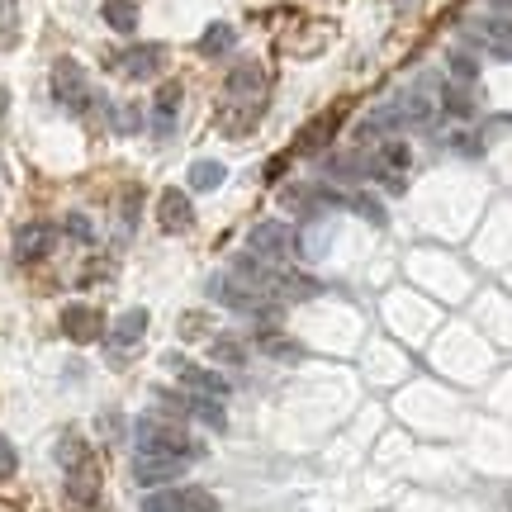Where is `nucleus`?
<instances>
[{
  "label": "nucleus",
  "instance_id": "a211bd4d",
  "mask_svg": "<svg viewBox=\"0 0 512 512\" xmlns=\"http://www.w3.org/2000/svg\"><path fill=\"white\" fill-rule=\"evenodd\" d=\"M228 181V166L214 162V157H200V162H190V190H219V185Z\"/></svg>",
  "mask_w": 512,
  "mask_h": 512
},
{
  "label": "nucleus",
  "instance_id": "aec40b11",
  "mask_svg": "<svg viewBox=\"0 0 512 512\" xmlns=\"http://www.w3.org/2000/svg\"><path fill=\"white\" fill-rule=\"evenodd\" d=\"M100 15H105V24H110L114 34H133L138 29V5L133 0H105Z\"/></svg>",
  "mask_w": 512,
  "mask_h": 512
},
{
  "label": "nucleus",
  "instance_id": "bb28decb",
  "mask_svg": "<svg viewBox=\"0 0 512 512\" xmlns=\"http://www.w3.org/2000/svg\"><path fill=\"white\" fill-rule=\"evenodd\" d=\"M351 209H356V214H366V219L370 223H375V228H380V223H384V209H380V204H375V200H370V195H351Z\"/></svg>",
  "mask_w": 512,
  "mask_h": 512
},
{
  "label": "nucleus",
  "instance_id": "f257e3e1",
  "mask_svg": "<svg viewBox=\"0 0 512 512\" xmlns=\"http://www.w3.org/2000/svg\"><path fill=\"white\" fill-rule=\"evenodd\" d=\"M133 456H166L181 460V465H195L204 460V441L176 418H162V413H143L133 422Z\"/></svg>",
  "mask_w": 512,
  "mask_h": 512
},
{
  "label": "nucleus",
  "instance_id": "f8f14e48",
  "mask_svg": "<svg viewBox=\"0 0 512 512\" xmlns=\"http://www.w3.org/2000/svg\"><path fill=\"white\" fill-rule=\"evenodd\" d=\"M190 465L181 460H166V456H133V479L143 484V489H166V484H176Z\"/></svg>",
  "mask_w": 512,
  "mask_h": 512
},
{
  "label": "nucleus",
  "instance_id": "9b49d317",
  "mask_svg": "<svg viewBox=\"0 0 512 512\" xmlns=\"http://www.w3.org/2000/svg\"><path fill=\"white\" fill-rule=\"evenodd\" d=\"M62 332L72 337L76 347H91V342L105 337V318L91 304H72V309H62Z\"/></svg>",
  "mask_w": 512,
  "mask_h": 512
},
{
  "label": "nucleus",
  "instance_id": "f03ea898",
  "mask_svg": "<svg viewBox=\"0 0 512 512\" xmlns=\"http://www.w3.org/2000/svg\"><path fill=\"white\" fill-rule=\"evenodd\" d=\"M57 465H62V479H67V494L81 503V508H95L100 503V465H95L86 437H67L57 441Z\"/></svg>",
  "mask_w": 512,
  "mask_h": 512
},
{
  "label": "nucleus",
  "instance_id": "5701e85b",
  "mask_svg": "<svg viewBox=\"0 0 512 512\" xmlns=\"http://www.w3.org/2000/svg\"><path fill=\"white\" fill-rule=\"evenodd\" d=\"M489 53L503 57V62H512V19H489Z\"/></svg>",
  "mask_w": 512,
  "mask_h": 512
},
{
  "label": "nucleus",
  "instance_id": "dca6fc26",
  "mask_svg": "<svg viewBox=\"0 0 512 512\" xmlns=\"http://www.w3.org/2000/svg\"><path fill=\"white\" fill-rule=\"evenodd\" d=\"M53 238H57V228H53V223H29V228H19V238H15V256H19V261H34V256H48V252H53Z\"/></svg>",
  "mask_w": 512,
  "mask_h": 512
},
{
  "label": "nucleus",
  "instance_id": "cd10ccee",
  "mask_svg": "<svg viewBox=\"0 0 512 512\" xmlns=\"http://www.w3.org/2000/svg\"><path fill=\"white\" fill-rule=\"evenodd\" d=\"M19 470V456H15V441L0 437V479H10Z\"/></svg>",
  "mask_w": 512,
  "mask_h": 512
},
{
  "label": "nucleus",
  "instance_id": "6e6552de",
  "mask_svg": "<svg viewBox=\"0 0 512 512\" xmlns=\"http://www.w3.org/2000/svg\"><path fill=\"white\" fill-rule=\"evenodd\" d=\"M166 366L176 370V380H181V389H190V394H204V399H228V394H233V384L223 380L219 370L195 366V361H185V356H171Z\"/></svg>",
  "mask_w": 512,
  "mask_h": 512
},
{
  "label": "nucleus",
  "instance_id": "0eeeda50",
  "mask_svg": "<svg viewBox=\"0 0 512 512\" xmlns=\"http://www.w3.org/2000/svg\"><path fill=\"white\" fill-rule=\"evenodd\" d=\"M143 512H219V498L195 484H166L143 498Z\"/></svg>",
  "mask_w": 512,
  "mask_h": 512
},
{
  "label": "nucleus",
  "instance_id": "7ed1b4c3",
  "mask_svg": "<svg viewBox=\"0 0 512 512\" xmlns=\"http://www.w3.org/2000/svg\"><path fill=\"white\" fill-rule=\"evenodd\" d=\"M209 294L219 299V304H228L233 313H252V318H266V313H275V299L266 290H256V285H247V280H238V275H214L209 280Z\"/></svg>",
  "mask_w": 512,
  "mask_h": 512
},
{
  "label": "nucleus",
  "instance_id": "39448f33",
  "mask_svg": "<svg viewBox=\"0 0 512 512\" xmlns=\"http://www.w3.org/2000/svg\"><path fill=\"white\" fill-rule=\"evenodd\" d=\"M247 252H252L256 261H266V266H285V261L299 252V242H294L290 223L266 219V223H256L252 233H247Z\"/></svg>",
  "mask_w": 512,
  "mask_h": 512
},
{
  "label": "nucleus",
  "instance_id": "a878e982",
  "mask_svg": "<svg viewBox=\"0 0 512 512\" xmlns=\"http://www.w3.org/2000/svg\"><path fill=\"white\" fill-rule=\"evenodd\" d=\"M19 34V10H15V0H0V43L10 48Z\"/></svg>",
  "mask_w": 512,
  "mask_h": 512
},
{
  "label": "nucleus",
  "instance_id": "1a4fd4ad",
  "mask_svg": "<svg viewBox=\"0 0 512 512\" xmlns=\"http://www.w3.org/2000/svg\"><path fill=\"white\" fill-rule=\"evenodd\" d=\"M119 76H128V81H152V76L166 67V48L162 43H133L128 53H119Z\"/></svg>",
  "mask_w": 512,
  "mask_h": 512
},
{
  "label": "nucleus",
  "instance_id": "4468645a",
  "mask_svg": "<svg viewBox=\"0 0 512 512\" xmlns=\"http://www.w3.org/2000/svg\"><path fill=\"white\" fill-rule=\"evenodd\" d=\"M437 110L460 119V124H470L475 119V95H470V86H460V81H437Z\"/></svg>",
  "mask_w": 512,
  "mask_h": 512
},
{
  "label": "nucleus",
  "instance_id": "393cba45",
  "mask_svg": "<svg viewBox=\"0 0 512 512\" xmlns=\"http://www.w3.org/2000/svg\"><path fill=\"white\" fill-rule=\"evenodd\" d=\"M479 76V62L470 53H451V81H460V86H475Z\"/></svg>",
  "mask_w": 512,
  "mask_h": 512
},
{
  "label": "nucleus",
  "instance_id": "f3484780",
  "mask_svg": "<svg viewBox=\"0 0 512 512\" xmlns=\"http://www.w3.org/2000/svg\"><path fill=\"white\" fill-rule=\"evenodd\" d=\"M176 110H181V86H162L157 105H152V128H157L162 138L176 128Z\"/></svg>",
  "mask_w": 512,
  "mask_h": 512
},
{
  "label": "nucleus",
  "instance_id": "20e7f679",
  "mask_svg": "<svg viewBox=\"0 0 512 512\" xmlns=\"http://www.w3.org/2000/svg\"><path fill=\"white\" fill-rule=\"evenodd\" d=\"M53 100L62 105L67 114H86L95 105V91H91V76H86V67L81 62H72V57H62L53 67Z\"/></svg>",
  "mask_w": 512,
  "mask_h": 512
},
{
  "label": "nucleus",
  "instance_id": "2eb2a0df",
  "mask_svg": "<svg viewBox=\"0 0 512 512\" xmlns=\"http://www.w3.org/2000/svg\"><path fill=\"white\" fill-rule=\"evenodd\" d=\"M228 95L233 100H247V105H261V95H266V76H261V67L256 62H242V67H233V76H228Z\"/></svg>",
  "mask_w": 512,
  "mask_h": 512
},
{
  "label": "nucleus",
  "instance_id": "412c9836",
  "mask_svg": "<svg viewBox=\"0 0 512 512\" xmlns=\"http://www.w3.org/2000/svg\"><path fill=\"white\" fill-rule=\"evenodd\" d=\"M332 128H337V114H323V119H313V124L299 133V152H304V157H313L318 147H328Z\"/></svg>",
  "mask_w": 512,
  "mask_h": 512
},
{
  "label": "nucleus",
  "instance_id": "ddd939ff",
  "mask_svg": "<svg viewBox=\"0 0 512 512\" xmlns=\"http://www.w3.org/2000/svg\"><path fill=\"white\" fill-rule=\"evenodd\" d=\"M143 332H147V309H124L114 318V328L105 332V342H110V351H133L143 342Z\"/></svg>",
  "mask_w": 512,
  "mask_h": 512
},
{
  "label": "nucleus",
  "instance_id": "9d476101",
  "mask_svg": "<svg viewBox=\"0 0 512 512\" xmlns=\"http://www.w3.org/2000/svg\"><path fill=\"white\" fill-rule=\"evenodd\" d=\"M157 223H162V233H171V238H176V233H190V228H195V204H190V195L176 190V185L162 190V195H157Z\"/></svg>",
  "mask_w": 512,
  "mask_h": 512
},
{
  "label": "nucleus",
  "instance_id": "6ab92c4d",
  "mask_svg": "<svg viewBox=\"0 0 512 512\" xmlns=\"http://www.w3.org/2000/svg\"><path fill=\"white\" fill-rule=\"evenodd\" d=\"M233 43H238L233 24H209V29L200 34V43H195V48H200L204 57H223V53H233Z\"/></svg>",
  "mask_w": 512,
  "mask_h": 512
},
{
  "label": "nucleus",
  "instance_id": "423d86ee",
  "mask_svg": "<svg viewBox=\"0 0 512 512\" xmlns=\"http://www.w3.org/2000/svg\"><path fill=\"white\" fill-rule=\"evenodd\" d=\"M162 408L166 413H181V418H190V422H200L209 432H223V427H228L223 399H204V394H190V389H162Z\"/></svg>",
  "mask_w": 512,
  "mask_h": 512
},
{
  "label": "nucleus",
  "instance_id": "c85d7f7f",
  "mask_svg": "<svg viewBox=\"0 0 512 512\" xmlns=\"http://www.w3.org/2000/svg\"><path fill=\"white\" fill-rule=\"evenodd\" d=\"M67 233H72L76 242H91L95 238V228H91V219H86V214H67Z\"/></svg>",
  "mask_w": 512,
  "mask_h": 512
},
{
  "label": "nucleus",
  "instance_id": "4be33fe9",
  "mask_svg": "<svg viewBox=\"0 0 512 512\" xmlns=\"http://www.w3.org/2000/svg\"><path fill=\"white\" fill-rule=\"evenodd\" d=\"M261 351L275 356V361H304V347L294 337H285V332H261Z\"/></svg>",
  "mask_w": 512,
  "mask_h": 512
},
{
  "label": "nucleus",
  "instance_id": "b1692460",
  "mask_svg": "<svg viewBox=\"0 0 512 512\" xmlns=\"http://www.w3.org/2000/svg\"><path fill=\"white\" fill-rule=\"evenodd\" d=\"M214 361L242 366V361H247V342H242V337H214Z\"/></svg>",
  "mask_w": 512,
  "mask_h": 512
}]
</instances>
